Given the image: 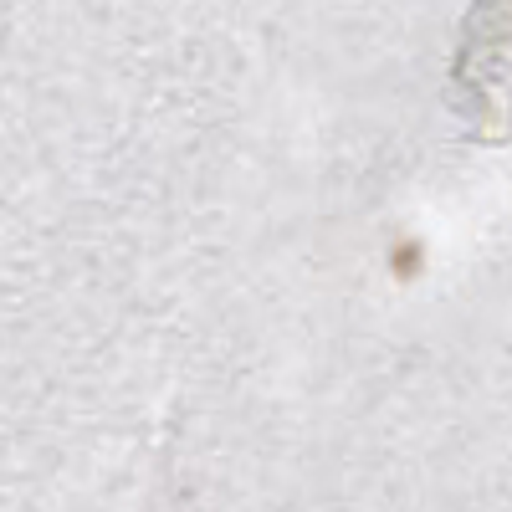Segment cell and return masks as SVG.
<instances>
[]
</instances>
